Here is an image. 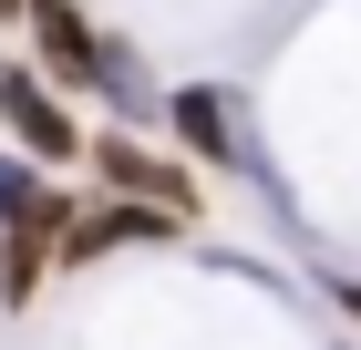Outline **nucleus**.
Returning a JSON list of instances; mask_svg holds the SVG:
<instances>
[{"instance_id":"8","label":"nucleus","mask_w":361,"mask_h":350,"mask_svg":"<svg viewBox=\"0 0 361 350\" xmlns=\"http://www.w3.org/2000/svg\"><path fill=\"white\" fill-rule=\"evenodd\" d=\"M331 299H341V309H351V320H361V278H331Z\"/></svg>"},{"instance_id":"2","label":"nucleus","mask_w":361,"mask_h":350,"mask_svg":"<svg viewBox=\"0 0 361 350\" xmlns=\"http://www.w3.org/2000/svg\"><path fill=\"white\" fill-rule=\"evenodd\" d=\"M0 124H11V144H21L31 165H73V155H83L73 104H62V93L31 73V62H0Z\"/></svg>"},{"instance_id":"1","label":"nucleus","mask_w":361,"mask_h":350,"mask_svg":"<svg viewBox=\"0 0 361 350\" xmlns=\"http://www.w3.org/2000/svg\"><path fill=\"white\" fill-rule=\"evenodd\" d=\"M166 124H176V144H186L196 165H227V175H248V186L269 196L279 216H289V186L269 175V155H258V124H248V104H238L227 82H176V93H166Z\"/></svg>"},{"instance_id":"6","label":"nucleus","mask_w":361,"mask_h":350,"mask_svg":"<svg viewBox=\"0 0 361 350\" xmlns=\"http://www.w3.org/2000/svg\"><path fill=\"white\" fill-rule=\"evenodd\" d=\"M93 93H104V104L124 113V135H145V124H166V93L145 82L135 42H114V31H104V73H93Z\"/></svg>"},{"instance_id":"7","label":"nucleus","mask_w":361,"mask_h":350,"mask_svg":"<svg viewBox=\"0 0 361 350\" xmlns=\"http://www.w3.org/2000/svg\"><path fill=\"white\" fill-rule=\"evenodd\" d=\"M42 196H52V186H42V175H31L21 155H0V227H21V216L42 206Z\"/></svg>"},{"instance_id":"4","label":"nucleus","mask_w":361,"mask_h":350,"mask_svg":"<svg viewBox=\"0 0 361 350\" xmlns=\"http://www.w3.org/2000/svg\"><path fill=\"white\" fill-rule=\"evenodd\" d=\"M186 216L145 206V196H114V206H73V227H62L52 268H93V258H114V247H166Z\"/></svg>"},{"instance_id":"9","label":"nucleus","mask_w":361,"mask_h":350,"mask_svg":"<svg viewBox=\"0 0 361 350\" xmlns=\"http://www.w3.org/2000/svg\"><path fill=\"white\" fill-rule=\"evenodd\" d=\"M0 21H21V0H0Z\"/></svg>"},{"instance_id":"5","label":"nucleus","mask_w":361,"mask_h":350,"mask_svg":"<svg viewBox=\"0 0 361 350\" xmlns=\"http://www.w3.org/2000/svg\"><path fill=\"white\" fill-rule=\"evenodd\" d=\"M83 155L104 165L114 196H145V206H166V216H196V175H186L176 155H145V135H124V124H114V135H93Z\"/></svg>"},{"instance_id":"3","label":"nucleus","mask_w":361,"mask_h":350,"mask_svg":"<svg viewBox=\"0 0 361 350\" xmlns=\"http://www.w3.org/2000/svg\"><path fill=\"white\" fill-rule=\"evenodd\" d=\"M21 21H31V73L52 82V93H93L104 31L83 21V0H21Z\"/></svg>"}]
</instances>
